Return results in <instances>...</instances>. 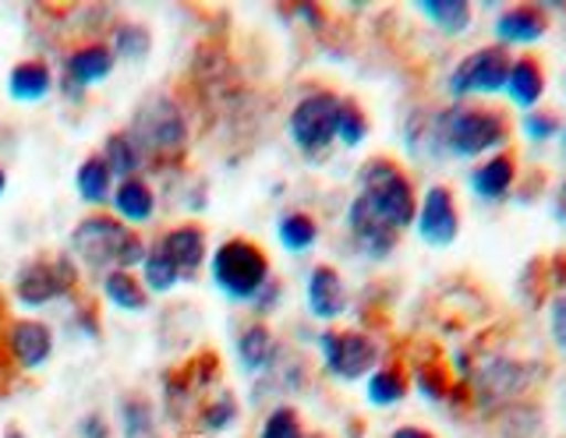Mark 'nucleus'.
<instances>
[{"instance_id":"obj_1","label":"nucleus","mask_w":566,"mask_h":438,"mask_svg":"<svg viewBox=\"0 0 566 438\" xmlns=\"http://www.w3.org/2000/svg\"><path fill=\"white\" fill-rule=\"evenodd\" d=\"M432 138L447 156H457V160H478V156L506 146L510 125L503 114L485 110V107H464V103H460V107H450L436 117Z\"/></svg>"},{"instance_id":"obj_2","label":"nucleus","mask_w":566,"mask_h":438,"mask_svg":"<svg viewBox=\"0 0 566 438\" xmlns=\"http://www.w3.org/2000/svg\"><path fill=\"white\" fill-rule=\"evenodd\" d=\"M78 258L93 269H124L128 273L138 261H146V244L128 226L111 220V216H88L71 237Z\"/></svg>"},{"instance_id":"obj_3","label":"nucleus","mask_w":566,"mask_h":438,"mask_svg":"<svg viewBox=\"0 0 566 438\" xmlns=\"http://www.w3.org/2000/svg\"><path fill=\"white\" fill-rule=\"evenodd\" d=\"M358 199L376 213L386 226L394 231H407L418 216V199H415V188L407 181V173L389 163V160H371L361 170V191Z\"/></svg>"},{"instance_id":"obj_4","label":"nucleus","mask_w":566,"mask_h":438,"mask_svg":"<svg viewBox=\"0 0 566 438\" xmlns=\"http://www.w3.org/2000/svg\"><path fill=\"white\" fill-rule=\"evenodd\" d=\"M212 284H217L230 301H255L259 290L270 284V261L252 241H227L209 261Z\"/></svg>"},{"instance_id":"obj_5","label":"nucleus","mask_w":566,"mask_h":438,"mask_svg":"<svg viewBox=\"0 0 566 438\" xmlns=\"http://www.w3.org/2000/svg\"><path fill=\"white\" fill-rule=\"evenodd\" d=\"M510 64H513V54L503 46H482L468 54L453 67L450 75V93L457 99H468V96H495L503 93L506 85V75H510Z\"/></svg>"},{"instance_id":"obj_6","label":"nucleus","mask_w":566,"mask_h":438,"mask_svg":"<svg viewBox=\"0 0 566 438\" xmlns=\"http://www.w3.org/2000/svg\"><path fill=\"white\" fill-rule=\"evenodd\" d=\"M340 96L333 93H308L291 114V138L301 152H323L336 138V114H340Z\"/></svg>"},{"instance_id":"obj_7","label":"nucleus","mask_w":566,"mask_h":438,"mask_svg":"<svg viewBox=\"0 0 566 438\" xmlns=\"http://www.w3.org/2000/svg\"><path fill=\"white\" fill-rule=\"evenodd\" d=\"M318 350H323L326 372L340 382H358L361 375L376 372L379 361V346L365 332H323Z\"/></svg>"},{"instance_id":"obj_8","label":"nucleus","mask_w":566,"mask_h":438,"mask_svg":"<svg viewBox=\"0 0 566 438\" xmlns=\"http://www.w3.org/2000/svg\"><path fill=\"white\" fill-rule=\"evenodd\" d=\"M418 237L429 244V248H450V244L460 237V213H457V202H453V191L432 184L424 191V199L418 202Z\"/></svg>"},{"instance_id":"obj_9","label":"nucleus","mask_w":566,"mask_h":438,"mask_svg":"<svg viewBox=\"0 0 566 438\" xmlns=\"http://www.w3.org/2000/svg\"><path fill=\"white\" fill-rule=\"evenodd\" d=\"M75 287V266L67 258H50V261H32L18 273V301L22 305H46L64 297Z\"/></svg>"},{"instance_id":"obj_10","label":"nucleus","mask_w":566,"mask_h":438,"mask_svg":"<svg viewBox=\"0 0 566 438\" xmlns=\"http://www.w3.org/2000/svg\"><path fill=\"white\" fill-rule=\"evenodd\" d=\"M545 32H548V22H545L542 8L513 4L500 14V19H495V46H503V50L531 46V43H538Z\"/></svg>"},{"instance_id":"obj_11","label":"nucleus","mask_w":566,"mask_h":438,"mask_svg":"<svg viewBox=\"0 0 566 438\" xmlns=\"http://www.w3.org/2000/svg\"><path fill=\"white\" fill-rule=\"evenodd\" d=\"M347 226H350V237L358 241L368 255L382 258V255H389V252L397 248V237H400V234L394 231V226H386L358 195H354V202H350V209H347Z\"/></svg>"},{"instance_id":"obj_12","label":"nucleus","mask_w":566,"mask_h":438,"mask_svg":"<svg viewBox=\"0 0 566 438\" xmlns=\"http://www.w3.org/2000/svg\"><path fill=\"white\" fill-rule=\"evenodd\" d=\"M305 297H308V311L315 319H336V314H344L347 308V290H344V279L336 269L329 266H315L308 273V287H305Z\"/></svg>"},{"instance_id":"obj_13","label":"nucleus","mask_w":566,"mask_h":438,"mask_svg":"<svg viewBox=\"0 0 566 438\" xmlns=\"http://www.w3.org/2000/svg\"><path fill=\"white\" fill-rule=\"evenodd\" d=\"M513 178H517V160L510 152H495L471 170V191L485 202H500L513 188Z\"/></svg>"},{"instance_id":"obj_14","label":"nucleus","mask_w":566,"mask_h":438,"mask_svg":"<svg viewBox=\"0 0 566 438\" xmlns=\"http://www.w3.org/2000/svg\"><path fill=\"white\" fill-rule=\"evenodd\" d=\"M503 93L510 96V103L517 110H531L538 107V99L545 96V67L535 57H521L510 64V75Z\"/></svg>"},{"instance_id":"obj_15","label":"nucleus","mask_w":566,"mask_h":438,"mask_svg":"<svg viewBox=\"0 0 566 438\" xmlns=\"http://www.w3.org/2000/svg\"><path fill=\"white\" fill-rule=\"evenodd\" d=\"M53 350V332L43 322H18L11 329V354L22 367H40Z\"/></svg>"},{"instance_id":"obj_16","label":"nucleus","mask_w":566,"mask_h":438,"mask_svg":"<svg viewBox=\"0 0 566 438\" xmlns=\"http://www.w3.org/2000/svg\"><path fill=\"white\" fill-rule=\"evenodd\" d=\"M159 252H164L181 273H195L206 258V234L199 226H177V231L164 237V248Z\"/></svg>"},{"instance_id":"obj_17","label":"nucleus","mask_w":566,"mask_h":438,"mask_svg":"<svg viewBox=\"0 0 566 438\" xmlns=\"http://www.w3.org/2000/svg\"><path fill=\"white\" fill-rule=\"evenodd\" d=\"M64 72H67V82H75L78 89H85V85H96L114 72V54L106 46H82L67 57Z\"/></svg>"},{"instance_id":"obj_18","label":"nucleus","mask_w":566,"mask_h":438,"mask_svg":"<svg viewBox=\"0 0 566 438\" xmlns=\"http://www.w3.org/2000/svg\"><path fill=\"white\" fill-rule=\"evenodd\" d=\"M142 131H146V142L153 149H177L185 142L181 114H177L170 103H156V107L142 117Z\"/></svg>"},{"instance_id":"obj_19","label":"nucleus","mask_w":566,"mask_h":438,"mask_svg":"<svg viewBox=\"0 0 566 438\" xmlns=\"http://www.w3.org/2000/svg\"><path fill=\"white\" fill-rule=\"evenodd\" d=\"M418 14H424L442 36H464L471 29L474 8L468 0H424V4H418Z\"/></svg>"},{"instance_id":"obj_20","label":"nucleus","mask_w":566,"mask_h":438,"mask_svg":"<svg viewBox=\"0 0 566 438\" xmlns=\"http://www.w3.org/2000/svg\"><path fill=\"white\" fill-rule=\"evenodd\" d=\"M50 89H53V75H50V67L40 64V61L18 64L11 72V78H8V93L18 103H40V99L50 96Z\"/></svg>"},{"instance_id":"obj_21","label":"nucleus","mask_w":566,"mask_h":438,"mask_svg":"<svg viewBox=\"0 0 566 438\" xmlns=\"http://www.w3.org/2000/svg\"><path fill=\"white\" fill-rule=\"evenodd\" d=\"M111 199H114L117 216H120V220H128V223H146V220H153V213H156V195H153V191H149L146 184H142L138 178L120 181Z\"/></svg>"},{"instance_id":"obj_22","label":"nucleus","mask_w":566,"mask_h":438,"mask_svg":"<svg viewBox=\"0 0 566 438\" xmlns=\"http://www.w3.org/2000/svg\"><path fill=\"white\" fill-rule=\"evenodd\" d=\"M103 293H106V301L120 311H146V290H142L138 279L124 269H111L103 276Z\"/></svg>"},{"instance_id":"obj_23","label":"nucleus","mask_w":566,"mask_h":438,"mask_svg":"<svg viewBox=\"0 0 566 438\" xmlns=\"http://www.w3.org/2000/svg\"><path fill=\"white\" fill-rule=\"evenodd\" d=\"M276 237L291 255H305L318 241V226H315V220L308 213H287L276 226Z\"/></svg>"},{"instance_id":"obj_24","label":"nucleus","mask_w":566,"mask_h":438,"mask_svg":"<svg viewBox=\"0 0 566 438\" xmlns=\"http://www.w3.org/2000/svg\"><path fill=\"white\" fill-rule=\"evenodd\" d=\"M238 357L244 372H262L273 357V336L265 325H248L238 340Z\"/></svg>"},{"instance_id":"obj_25","label":"nucleus","mask_w":566,"mask_h":438,"mask_svg":"<svg viewBox=\"0 0 566 438\" xmlns=\"http://www.w3.org/2000/svg\"><path fill=\"white\" fill-rule=\"evenodd\" d=\"M365 396L371 407H397V403L407 396V382L397 367H376V372L368 375Z\"/></svg>"},{"instance_id":"obj_26","label":"nucleus","mask_w":566,"mask_h":438,"mask_svg":"<svg viewBox=\"0 0 566 438\" xmlns=\"http://www.w3.org/2000/svg\"><path fill=\"white\" fill-rule=\"evenodd\" d=\"M111 167L103 163V156H88V160L78 167V191H82V199L85 202H93V205H103L106 199H111Z\"/></svg>"},{"instance_id":"obj_27","label":"nucleus","mask_w":566,"mask_h":438,"mask_svg":"<svg viewBox=\"0 0 566 438\" xmlns=\"http://www.w3.org/2000/svg\"><path fill=\"white\" fill-rule=\"evenodd\" d=\"M142 273H146V287L156 290V293H167L177 287V279H181V269L174 266V261L164 255V252H149L146 261H142Z\"/></svg>"},{"instance_id":"obj_28","label":"nucleus","mask_w":566,"mask_h":438,"mask_svg":"<svg viewBox=\"0 0 566 438\" xmlns=\"http://www.w3.org/2000/svg\"><path fill=\"white\" fill-rule=\"evenodd\" d=\"M103 163L111 167V173H120V178L128 181L132 173H135V167H138V152L132 146V138L128 135H114L111 142H106Z\"/></svg>"},{"instance_id":"obj_29","label":"nucleus","mask_w":566,"mask_h":438,"mask_svg":"<svg viewBox=\"0 0 566 438\" xmlns=\"http://www.w3.org/2000/svg\"><path fill=\"white\" fill-rule=\"evenodd\" d=\"M365 135H368L365 114L354 107V103H340V114H336V138H340L347 149H354L365 142Z\"/></svg>"},{"instance_id":"obj_30","label":"nucleus","mask_w":566,"mask_h":438,"mask_svg":"<svg viewBox=\"0 0 566 438\" xmlns=\"http://www.w3.org/2000/svg\"><path fill=\"white\" fill-rule=\"evenodd\" d=\"M149 32L142 29V25H120L117 32H114V50L111 54H120V57H135V61H142L149 54Z\"/></svg>"},{"instance_id":"obj_31","label":"nucleus","mask_w":566,"mask_h":438,"mask_svg":"<svg viewBox=\"0 0 566 438\" xmlns=\"http://www.w3.org/2000/svg\"><path fill=\"white\" fill-rule=\"evenodd\" d=\"M259 438H305V435H301V420L291 407H276L262 420Z\"/></svg>"},{"instance_id":"obj_32","label":"nucleus","mask_w":566,"mask_h":438,"mask_svg":"<svg viewBox=\"0 0 566 438\" xmlns=\"http://www.w3.org/2000/svg\"><path fill=\"white\" fill-rule=\"evenodd\" d=\"M120 414H124V438H146L153 431V410L142 399H124Z\"/></svg>"},{"instance_id":"obj_33","label":"nucleus","mask_w":566,"mask_h":438,"mask_svg":"<svg viewBox=\"0 0 566 438\" xmlns=\"http://www.w3.org/2000/svg\"><path fill=\"white\" fill-rule=\"evenodd\" d=\"M563 128V120L545 114V110H527L524 114V135L531 138V142H548V138H556Z\"/></svg>"},{"instance_id":"obj_34","label":"nucleus","mask_w":566,"mask_h":438,"mask_svg":"<svg viewBox=\"0 0 566 438\" xmlns=\"http://www.w3.org/2000/svg\"><path fill=\"white\" fill-rule=\"evenodd\" d=\"M548 332H553V343L566 354V293L556 297L553 311H548Z\"/></svg>"},{"instance_id":"obj_35","label":"nucleus","mask_w":566,"mask_h":438,"mask_svg":"<svg viewBox=\"0 0 566 438\" xmlns=\"http://www.w3.org/2000/svg\"><path fill=\"white\" fill-rule=\"evenodd\" d=\"M234 414H238V407H234V399L230 396H220V407H212V410H206V428H227L230 420H234Z\"/></svg>"},{"instance_id":"obj_36","label":"nucleus","mask_w":566,"mask_h":438,"mask_svg":"<svg viewBox=\"0 0 566 438\" xmlns=\"http://www.w3.org/2000/svg\"><path fill=\"white\" fill-rule=\"evenodd\" d=\"M78 435L82 438H106V425L99 417H85L82 425H78Z\"/></svg>"},{"instance_id":"obj_37","label":"nucleus","mask_w":566,"mask_h":438,"mask_svg":"<svg viewBox=\"0 0 566 438\" xmlns=\"http://www.w3.org/2000/svg\"><path fill=\"white\" fill-rule=\"evenodd\" d=\"M394 438H436V435L424 431V428H411V425H407V428H397Z\"/></svg>"},{"instance_id":"obj_38","label":"nucleus","mask_w":566,"mask_h":438,"mask_svg":"<svg viewBox=\"0 0 566 438\" xmlns=\"http://www.w3.org/2000/svg\"><path fill=\"white\" fill-rule=\"evenodd\" d=\"M559 216H566V184H563V199H559Z\"/></svg>"},{"instance_id":"obj_39","label":"nucleus","mask_w":566,"mask_h":438,"mask_svg":"<svg viewBox=\"0 0 566 438\" xmlns=\"http://www.w3.org/2000/svg\"><path fill=\"white\" fill-rule=\"evenodd\" d=\"M4 188H8V178H4V170H0V195H4Z\"/></svg>"},{"instance_id":"obj_40","label":"nucleus","mask_w":566,"mask_h":438,"mask_svg":"<svg viewBox=\"0 0 566 438\" xmlns=\"http://www.w3.org/2000/svg\"><path fill=\"white\" fill-rule=\"evenodd\" d=\"M4 438H25V435H22V431H8Z\"/></svg>"},{"instance_id":"obj_41","label":"nucleus","mask_w":566,"mask_h":438,"mask_svg":"<svg viewBox=\"0 0 566 438\" xmlns=\"http://www.w3.org/2000/svg\"><path fill=\"white\" fill-rule=\"evenodd\" d=\"M563 149H566V135H563Z\"/></svg>"}]
</instances>
